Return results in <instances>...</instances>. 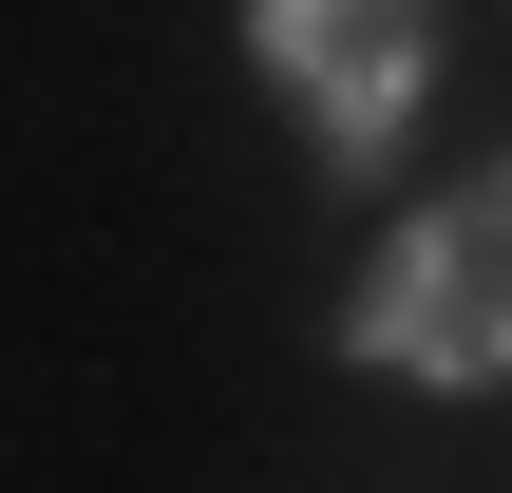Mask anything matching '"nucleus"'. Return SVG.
Instances as JSON below:
<instances>
[{"mask_svg":"<svg viewBox=\"0 0 512 493\" xmlns=\"http://www.w3.org/2000/svg\"><path fill=\"white\" fill-rule=\"evenodd\" d=\"M342 342L399 361V380H512V171H475L456 209H418V228L361 266Z\"/></svg>","mask_w":512,"mask_h":493,"instance_id":"nucleus-1","label":"nucleus"},{"mask_svg":"<svg viewBox=\"0 0 512 493\" xmlns=\"http://www.w3.org/2000/svg\"><path fill=\"white\" fill-rule=\"evenodd\" d=\"M247 38H266V76L304 95V133H323L342 171H380V152H399L418 57H437V19H418V0H266Z\"/></svg>","mask_w":512,"mask_h":493,"instance_id":"nucleus-2","label":"nucleus"}]
</instances>
